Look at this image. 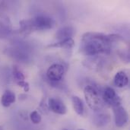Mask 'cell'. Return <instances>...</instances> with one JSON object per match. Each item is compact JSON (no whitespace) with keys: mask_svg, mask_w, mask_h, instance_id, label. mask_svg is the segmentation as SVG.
Returning a JSON list of instances; mask_svg holds the SVG:
<instances>
[{"mask_svg":"<svg viewBox=\"0 0 130 130\" xmlns=\"http://www.w3.org/2000/svg\"><path fill=\"white\" fill-rule=\"evenodd\" d=\"M85 98L88 107L94 111H99L103 107V101L98 90L91 85H87L84 89Z\"/></svg>","mask_w":130,"mask_h":130,"instance_id":"obj_2","label":"cell"},{"mask_svg":"<svg viewBox=\"0 0 130 130\" xmlns=\"http://www.w3.org/2000/svg\"><path fill=\"white\" fill-rule=\"evenodd\" d=\"M16 101V96L14 93L10 90H6L1 98V104L5 107H10Z\"/></svg>","mask_w":130,"mask_h":130,"instance_id":"obj_10","label":"cell"},{"mask_svg":"<svg viewBox=\"0 0 130 130\" xmlns=\"http://www.w3.org/2000/svg\"><path fill=\"white\" fill-rule=\"evenodd\" d=\"M5 7H6V5H5V2H0V16L5 11V9H6Z\"/></svg>","mask_w":130,"mask_h":130,"instance_id":"obj_18","label":"cell"},{"mask_svg":"<svg viewBox=\"0 0 130 130\" xmlns=\"http://www.w3.org/2000/svg\"><path fill=\"white\" fill-rule=\"evenodd\" d=\"M30 20L34 31L50 30L56 26L55 20L53 18L49 17L47 15H37Z\"/></svg>","mask_w":130,"mask_h":130,"instance_id":"obj_3","label":"cell"},{"mask_svg":"<svg viewBox=\"0 0 130 130\" xmlns=\"http://www.w3.org/2000/svg\"><path fill=\"white\" fill-rule=\"evenodd\" d=\"M75 46V41L72 38H69L66 40H63L61 41H58L56 43L48 45V47L51 48H64L66 50L72 49Z\"/></svg>","mask_w":130,"mask_h":130,"instance_id":"obj_14","label":"cell"},{"mask_svg":"<svg viewBox=\"0 0 130 130\" xmlns=\"http://www.w3.org/2000/svg\"><path fill=\"white\" fill-rule=\"evenodd\" d=\"M29 118L30 121L32 122V123L36 124V125L40 123L42 121V117L37 110H34L31 112L29 115Z\"/></svg>","mask_w":130,"mask_h":130,"instance_id":"obj_15","label":"cell"},{"mask_svg":"<svg viewBox=\"0 0 130 130\" xmlns=\"http://www.w3.org/2000/svg\"><path fill=\"white\" fill-rule=\"evenodd\" d=\"M93 121L97 127H104L110 122V116L108 113H100L94 117Z\"/></svg>","mask_w":130,"mask_h":130,"instance_id":"obj_11","label":"cell"},{"mask_svg":"<svg viewBox=\"0 0 130 130\" xmlns=\"http://www.w3.org/2000/svg\"><path fill=\"white\" fill-rule=\"evenodd\" d=\"M78 130H85V129H78Z\"/></svg>","mask_w":130,"mask_h":130,"instance_id":"obj_21","label":"cell"},{"mask_svg":"<svg viewBox=\"0 0 130 130\" xmlns=\"http://www.w3.org/2000/svg\"><path fill=\"white\" fill-rule=\"evenodd\" d=\"M0 130H3V129H2V126H0Z\"/></svg>","mask_w":130,"mask_h":130,"instance_id":"obj_19","label":"cell"},{"mask_svg":"<svg viewBox=\"0 0 130 130\" xmlns=\"http://www.w3.org/2000/svg\"><path fill=\"white\" fill-rule=\"evenodd\" d=\"M62 130H69V129H62Z\"/></svg>","mask_w":130,"mask_h":130,"instance_id":"obj_20","label":"cell"},{"mask_svg":"<svg viewBox=\"0 0 130 130\" xmlns=\"http://www.w3.org/2000/svg\"><path fill=\"white\" fill-rule=\"evenodd\" d=\"M72 105L74 110L75 113L78 115L82 117L85 113V105L83 103V101L78 96H73L72 98Z\"/></svg>","mask_w":130,"mask_h":130,"instance_id":"obj_12","label":"cell"},{"mask_svg":"<svg viewBox=\"0 0 130 130\" xmlns=\"http://www.w3.org/2000/svg\"><path fill=\"white\" fill-rule=\"evenodd\" d=\"M66 72L63 65L59 63H54L51 65L46 71V77L48 80L53 82H60Z\"/></svg>","mask_w":130,"mask_h":130,"instance_id":"obj_4","label":"cell"},{"mask_svg":"<svg viewBox=\"0 0 130 130\" xmlns=\"http://www.w3.org/2000/svg\"><path fill=\"white\" fill-rule=\"evenodd\" d=\"M49 109L55 113L64 115L67 113V107L64 102L58 98H50L48 100Z\"/></svg>","mask_w":130,"mask_h":130,"instance_id":"obj_7","label":"cell"},{"mask_svg":"<svg viewBox=\"0 0 130 130\" xmlns=\"http://www.w3.org/2000/svg\"><path fill=\"white\" fill-rule=\"evenodd\" d=\"M123 40V37L117 34H104L98 32H87L82 35L80 51L89 56L110 54L113 43Z\"/></svg>","mask_w":130,"mask_h":130,"instance_id":"obj_1","label":"cell"},{"mask_svg":"<svg viewBox=\"0 0 130 130\" xmlns=\"http://www.w3.org/2000/svg\"><path fill=\"white\" fill-rule=\"evenodd\" d=\"M102 101L110 107H115L121 104V99L117 94L115 90L111 87H106L102 94Z\"/></svg>","mask_w":130,"mask_h":130,"instance_id":"obj_5","label":"cell"},{"mask_svg":"<svg viewBox=\"0 0 130 130\" xmlns=\"http://www.w3.org/2000/svg\"><path fill=\"white\" fill-rule=\"evenodd\" d=\"M112 108L113 110L114 121L116 126L117 127H123L129 120V114L127 111L122 106V104H119Z\"/></svg>","mask_w":130,"mask_h":130,"instance_id":"obj_6","label":"cell"},{"mask_svg":"<svg viewBox=\"0 0 130 130\" xmlns=\"http://www.w3.org/2000/svg\"><path fill=\"white\" fill-rule=\"evenodd\" d=\"M19 24H20L19 32L21 34L27 36V35H29L30 34H31L32 32H34L30 19L21 20V21H20Z\"/></svg>","mask_w":130,"mask_h":130,"instance_id":"obj_13","label":"cell"},{"mask_svg":"<svg viewBox=\"0 0 130 130\" xmlns=\"http://www.w3.org/2000/svg\"><path fill=\"white\" fill-rule=\"evenodd\" d=\"M13 76H14V78L16 83L24 81V79H25V76L24 75L23 72L21 71H20L18 69V67H16V66H14V69H13Z\"/></svg>","mask_w":130,"mask_h":130,"instance_id":"obj_16","label":"cell"},{"mask_svg":"<svg viewBox=\"0 0 130 130\" xmlns=\"http://www.w3.org/2000/svg\"><path fill=\"white\" fill-rule=\"evenodd\" d=\"M17 85H18L19 87L22 88L25 92H27V91H29V89H30V85H29V83H28V82H25V81H22V82H18V83H17Z\"/></svg>","mask_w":130,"mask_h":130,"instance_id":"obj_17","label":"cell"},{"mask_svg":"<svg viewBox=\"0 0 130 130\" xmlns=\"http://www.w3.org/2000/svg\"><path fill=\"white\" fill-rule=\"evenodd\" d=\"M74 34H75V29L72 26L70 25L64 26L57 30L56 34V38L58 41H61L69 38H72V36Z\"/></svg>","mask_w":130,"mask_h":130,"instance_id":"obj_8","label":"cell"},{"mask_svg":"<svg viewBox=\"0 0 130 130\" xmlns=\"http://www.w3.org/2000/svg\"><path fill=\"white\" fill-rule=\"evenodd\" d=\"M129 77L124 71H120L116 73L113 78V83L116 87L122 88L129 85Z\"/></svg>","mask_w":130,"mask_h":130,"instance_id":"obj_9","label":"cell"}]
</instances>
